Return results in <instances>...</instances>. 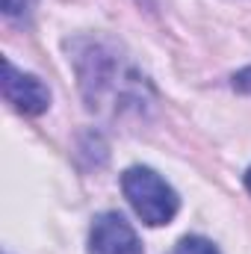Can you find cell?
Masks as SVG:
<instances>
[{
  "label": "cell",
  "instance_id": "cell-1",
  "mask_svg": "<svg viewBox=\"0 0 251 254\" xmlns=\"http://www.w3.org/2000/svg\"><path fill=\"white\" fill-rule=\"evenodd\" d=\"M122 190H125L130 207L136 210V216L151 228L169 225L178 213V192L154 169H145V166L127 169L122 178Z\"/></svg>",
  "mask_w": 251,
  "mask_h": 254
},
{
  "label": "cell",
  "instance_id": "cell-2",
  "mask_svg": "<svg viewBox=\"0 0 251 254\" xmlns=\"http://www.w3.org/2000/svg\"><path fill=\"white\" fill-rule=\"evenodd\" d=\"M3 98L24 116H42L51 107L48 86L33 74L18 71L9 60L3 63Z\"/></svg>",
  "mask_w": 251,
  "mask_h": 254
},
{
  "label": "cell",
  "instance_id": "cell-3",
  "mask_svg": "<svg viewBox=\"0 0 251 254\" xmlns=\"http://www.w3.org/2000/svg\"><path fill=\"white\" fill-rule=\"evenodd\" d=\"M89 254H142V243L122 213H101L89 231Z\"/></svg>",
  "mask_w": 251,
  "mask_h": 254
},
{
  "label": "cell",
  "instance_id": "cell-6",
  "mask_svg": "<svg viewBox=\"0 0 251 254\" xmlns=\"http://www.w3.org/2000/svg\"><path fill=\"white\" fill-rule=\"evenodd\" d=\"M234 89H237V92H246V95H251V68L240 71V74L234 77Z\"/></svg>",
  "mask_w": 251,
  "mask_h": 254
},
{
  "label": "cell",
  "instance_id": "cell-5",
  "mask_svg": "<svg viewBox=\"0 0 251 254\" xmlns=\"http://www.w3.org/2000/svg\"><path fill=\"white\" fill-rule=\"evenodd\" d=\"M0 6L9 18H18V15H27L36 6V0H0Z\"/></svg>",
  "mask_w": 251,
  "mask_h": 254
},
{
  "label": "cell",
  "instance_id": "cell-7",
  "mask_svg": "<svg viewBox=\"0 0 251 254\" xmlns=\"http://www.w3.org/2000/svg\"><path fill=\"white\" fill-rule=\"evenodd\" d=\"M246 187H249V192H251V169H249V175H246Z\"/></svg>",
  "mask_w": 251,
  "mask_h": 254
},
{
  "label": "cell",
  "instance_id": "cell-4",
  "mask_svg": "<svg viewBox=\"0 0 251 254\" xmlns=\"http://www.w3.org/2000/svg\"><path fill=\"white\" fill-rule=\"evenodd\" d=\"M169 254H219V249L210 240H204V237H187V240H181Z\"/></svg>",
  "mask_w": 251,
  "mask_h": 254
}]
</instances>
